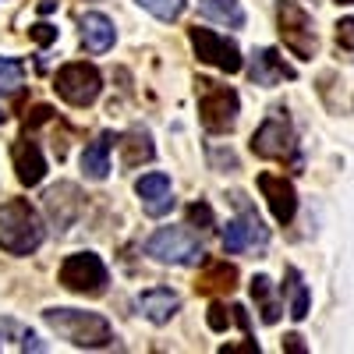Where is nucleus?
I'll return each instance as SVG.
<instances>
[{
    "label": "nucleus",
    "mask_w": 354,
    "mask_h": 354,
    "mask_svg": "<svg viewBox=\"0 0 354 354\" xmlns=\"http://www.w3.org/2000/svg\"><path fill=\"white\" fill-rule=\"evenodd\" d=\"M46 238L39 213L28 198H8L0 205V248L8 255H32Z\"/></svg>",
    "instance_id": "f257e3e1"
},
{
    "label": "nucleus",
    "mask_w": 354,
    "mask_h": 354,
    "mask_svg": "<svg viewBox=\"0 0 354 354\" xmlns=\"http://www.w3.org/2000/svg\"><path fill=\"white\" fill-rule=\"evenodd\" d=\"M43 322L61 333L68 344L75 347H106L113 340V326L100 315V312H78V308H46L43 312Z\"/></svg>",
    "instance_id": "f03ea898"
},
{
    "label": "nucleus",
    "mask_w": 354,
    "mask_h": 354,
    "mask_svg": "<svg viewBox=\"0 0 354 354\" xmlns=\"http://www.w3.org/2000/svg\"><path fill=\"white\" fill-rule=\"evenodd\" d=\"M195 100H198V117H202V128L213 131V135H227L234 124H238V113H241V100L230 85L213 82V78H198L195 82Z\"/></svg>",
    "instance_id": "7ed1b4c3"
},
{
    "label": "nucleus",
    "mask_w": 354,
    "mask_h": 354,
    "mask_svg": "<svg viewBox=\"0 0 354 354\" xmlns=\"http://www.w3.org/2000/svg\"><path fill=\"white\" fill-rule=\"evenodd\" d=\"M277 32L283 39V46L301 57V61H312L315 50H319V36H315V25H312V15L294 4V0H280L277 4Z\"/></svg>",
    "instance_id": "20e7f679"
},
{
    "label": "nucleus",
    "mask_w": 354,
    "mask_h": 354,
    "mask_svg": "<svg viewBox=\"0 0 354 354\" xmlns=\"http://www.w3.org/2000/svg\"><path fill=\"white\" fill-rule=\"evenodd\" d=\"M68 290L75 294H88V298H96V294L106 290L110 283V273H106V262L96 255V252H75L61 262V273H57Z\"/></svg>",
    "instance_id": "39448f33"
},
{
    "label": "nucleus",
    "mask_w": 354,
    "mask_h": 354,
    "mask_svg": "<svg viewBox=\"0 0 354 354\" xmlns=\"http://www.w3.org/2000/svg\"><path fill=\"white\" fill-rule=\"evenodd\" d=\"M53 88H57V96H61L64 103L88 106V103H96V96L103 93V75H100L96 64L71 61V64H64L61 71H57Z\"/></svg>",
    "instance_id": "423d86ee"
},
{
    "label": "nucleus",
    "mask_w": 354,
    "mask_h": 354,
    "mask_svg": "<svg viewBox=\"0 0 354 354\" xmlns=\"http://www.w3.org/2000/svg\"><path fill=\"white\" fill-rule=\"evenodd\" d=\"M145 255H153L156 262H170V266H198L205 252L185 227H160L145 241Z\"/></svg>",
    "instance_id": "0eeeda50"
},
{
    "label": "nucleus",
    "mask_w": 354,
    "mask_h": 354,
    "mask_svg": "<svg viewBox=\"0 0 354 354\" xmlns=\"http://www.w3.org/2000/svg\"><path fill=\"white\" fill-rule=\"evenodd\" d=\"M188 39H192L195 57H198L202 64H209V68H216L223 75H238L245 68V57H241L238 43L220 36V32H213V28H198L195 25L192 32H188Z\"/></svg>",
    "instance_id": "6e6552de"
},
{
    "label": "nucleus",
    "mask_w": 354,
    "mask_h": 354,
    "mask_svg": "<svg viewBox=\"0 0 354 354\" xmlns=\"http://www.w3.org/2000/svg\"><path fill=\"white\" fill-rule=\"evenodd\" d=\"M252 153L262 160H287L294 153V128L283 106H273L270 117L252 135Z\"/></svg>",
    "instance_id": "1a4fd4ad"
},
{
    "label": "nucleus",
    "mask_w": 354,
    "mask_h": 354,
    "mask_svg": "<svg viewBox=\"0 0 354 354\" xmlns=\"http://www.w3.org/2000/svg\"><path fill=\"white\" fill-rule=\"evenodd\" d=\"M255 185L266 198V205H270V213L277 223H290L294 213H298V192H294V185L287 181L283 174H259Z\"/></svg>",
    "instance_id": "9d476101"
},
{
    "label": "nucleus",
    "mask_w": 354,
    "mask_h": 354,
    "mask_svg": "<svg viewBox=\"0 0 354 354\" xmlns=\"http://www.w3.org/2000/svg\"><path fill=\"white\" fill-rule=\"evenodd\" d=\"M266 241H270V230L262 227V220L248 209V205H245V213L238 220H230L227 230H223V252H230V255L255 248V245H266Z\"/></svg>",
    "instance_id": "9b49d317"
},
{
    "label": "nucleus",
    "mask_w": 354,
    "mask_h": 354,
    "mask_svg": "<svg viewBox=\"0 0 354 354\" xmlns=\"http://www.w3.org/2000/svg\"><path fill=\"white\" fill-rule=\"evenodd\" d=\"M135 195L142 198L145 213L149 216H167L174 209V188L167 174H145L135 181Z\"/></svg>",
    "instance_id": "f8f14e48"
},
{
    "label": "nucleus",
    "mask_w": 354,
    "mask_h": 354,
    "mask_svg": "<svg viewBox=\"0 0 354 354\" xmlns=\"http://www.w3.org/2000/svg\"><path fill=\"white\" fill-rule=\"evenodd\" d=\"M248 75H252V82L262 85V88H273V85H280L283 78H287V82L298 78V71H294L277 50H255V53H252V68H248Z\"/></svg>",
    "instance_id": "ddd939ff"
},
{
    "label": "nucleus",
    "mask_w": 354,
    "mask_h": 354,
    "mask_svg": "<svg viewBox=\"0 0 354 354\" xmlns=\"http://www.w3.org/2000/svg\"><path fill=\"white\" fill-rule=\"evenodd\" d=\"M11 156H15V170H18V181H21L25 188H36V185L43 181V174H46V160H43V149H39V145H36L32 138H21V142H15Z\"/></svg>",
    "instance_id": "4468645a"
},
{
    "label": "nucleus",
    "mask_w": 354,
    "mask_h": 354,
    "mask_svg": "<svg viewBox=\"0 0 354 354\" xmlns=\"http://www.w3.org/2000/svg\"><path fill=\"white\" fill-rule=\"evenodd\" d=\"M138 308L142 315L156 322V326H163V322H170L177 315V308H181V298L170 290V287H149V290H142L138 294Z\"/></svg>",
    "instance_id": "2eb2a0df"
},
{
    "label": "nucleus",
    "mask_w": 354,
    "mask_h": 354,
    "mask_svg": "<svg viewBox=\"0 0 354 354\" xmlns=\"http://www.w3.org/2000/svg\"><path fill=\"white\" fill-rule=\"evenodd\" d=\"M117 32H113V21L100 11H85L82 15V46L88 53H106L113 46Z\"/></svg>",
    "instance_id": "dca6fc26"
},
{
    "label": "nucleus",
    "mask_w": 354,
    "mask_h": 354,
    "mask_svg": "<svg viewBox=\"0 0 354 354\" xmlns=\"http://www.w3.org/2000/svg\"><path fill=\"white\" fill-rule=\"evenodd\" d=\"M234 287H238V266L223 259L205 262V270L198 273V283H195L198 294H230Z\"/></svg>",
    "instance_id": "f3484780"
},
{
    "label": "nucleus",
    "mask_w": 354,
    "mask_h": 354,
    "mask_svg": "<svg viewBox=\"0 0 354 354\" xmlns=\"http://www.w3.org/2000/svg\"><path fill=\"white\" fill-rule=\"evenodd\" d=\"M82 170H85L88 181H106V174H110V135L93 138L82 149Z\"/></svg>",
    "instance_id": "a211bd4d"
},
{
    "label": "nucleus",
    "mask_w": 354,
    "mask_h": 354,
    "mask_svg": "<svg viewBox=\"0 0 354 354\" xmlns=\"http://www.w3.org/2000/svg\"><path fill=\"white\" fill-rule=\"evenodd\" d=\"M198 15L216 21V25H227V28H241L245 25L241 0H198Z\"/></svg>",
    "instance_id": "6ab92c4d"
},
{
    "label": "nucleus",
    "mask_w": 354,
    "mask_h": 354,
    "mask_svg": "<svg viewBox=\"0 0 354 354\" xmlns=\"http://www.w3.org/2000/svg\"><path fill=\"white\" fill-rule=\"evenodd\" d=\"M121 149H124V167H138V163H149L156 156V145L149 138V131H142V128H131L121 142Z\"/></svg>",
    "instance_id": "aec40b11"
},
{
    "label": "nucleus",
    "mask_w": 354,
    "mask_h": 354,
    "mask_svg": "<svg viewBox=\"0 0 354 354\" xmlns=\"http://www.w3.org/2000/svg\"><path fill=\"white\" fill-rule=\"evenodd\" d=\"M252 298L259 301V312H262V322H266V326H273V322L280 319V312H283V305L277 301V294H273V280L259 273V277L252 280Z\"/></svg>",
    "instance_id": "412c9836"
},
{
    "label": "nucleus",
    "mask_w": 354,
    "mask_h": 354,
    "mask_svg": "<svg viewBox=\"0 0 354 354\" xmlns=\"http://www.w3.org/2000/svg\"><path fill=\"white\" fill-rule=\"evenodd\" d=\"M25 82V64L15 57H0V96H15Z\"/></svg>",
    "instance_id": "4be33fe9"
},
{
    "label": "nucleus",
    "mask_w": 354,
    "mask_h": 354,
    "mask_svg": "<svg viewBox=\"0 0 354 354\" xmlns=\"http://www.w3.org/2000/svg\"><path fill=\"white\" fill-rule=\"evenodd\" d=\"M287 290H290V319H305L308 315V287L301 283L298 270H287Z\"/></svg>",
    "instance_id": "5701e85b"
},
{
    "label": "nucleus",
    "mask_w": 354,
    "mask_h": 354,
    "mask_svg": "<svg viewBox=\"0 0 354 354\" xmlns=\"http://www.w3.org/2000/svg\"><path fill=\"white\" fill-rule=\"evenodd\" d=\"M138 4L149 11L153 18H160V21H177L188 0H138Z\"/></svg>",
    "instance_id": "b1692460"
},
{
    "label": "nucleus",
    "mask_w": 354,
    "mask_h": 354,
    "mask_svg": "<svg viewBox=\"0 0 354 354\" xmlns=\"http://www.w3.org/2000/svg\"><path fill=\"white\" fill-rule=\"evenodd\" d=\"M188 223H192L195 230H213V227H216L213 205H209V202H192V205H188Z\"/></svg>",
    "instance_id": "393cba45"
},
{
    "label": "nucleus",
    "mask_w": 354,
    "mask_h": 354,
    "mask_svg": "<svg viewBox=\"0 0 354 354\" xmlns=\"http://www.w3.org/2000/svg\"><path fill=\"white\" fill-rule=\"evenodd\" d=\"M230 319H234V305H230V308L213 305V308H209V315H205V322H209V330H216V333H223V330L230 326Z\"/></svg>",
    "instance_id": "a878e982"
},
{
    "label": "nucleus",
    "mask_w": 354,
    "mask_h": 354,
    "mask_svg": "<svg viewBox=\"0 0 354 354\" xmlns=\"http://www.w3.org/2000/svg\"><path fill=\"white\" fill-rule=\"evenodd\" d=\"M337 50H344V53L354 50V18H344L337 25Z\"/></svg>",
    "instance_id": "bb28decb"
},
{
    "label": "nucleus",
    "mask_w": 354,
    "mask_h": 354,
    "mask_svg": "<svg viewBox=\"0 0 354 354\" xmlns=\"http://www.w3.org/2000/svg\"><path fill=\"white\" fill-rule=\"evenodd\" d=\"M50 117H53V110L39 103V106H32V110L25 113V128H39V124H46V121H50Z\"/></svg>",
    "instance_id": "cd10ccee"
},
{
    "label": "nucleus",
    "mask_w": 354,
    "mask_h": 354,
    "mask_svg": "<svg viewBox=\"0 0 354 354\" xmlns=\"http://www.w3.org/2000/svg\"><path fill=\"white\" fill-rule=\"evenodd\" d=\"M28 36H32L39 46H46V43H53V39H57V28H53V25H46V21H39V25L28 28Z\"/></svg>",
    "instance_id": "c85d7f7f"
},
{
    "label": "nucleus",
    "mask_w": 354,
    "mask_h": 354,
    "mask_svg": "<svg viewBox=\"0 0 354 354\" xmlns=\"http://www.w3.org/2000/svg\"><path fill=\"white\" fill-rule=\"evenodd\" d=\"M283 351H290V354H305L308 347L301 344V337H298V333H290V337H283Z\"/></svg>",
    "instance_id": "c756f323"
},
{
    "label": "nucleus",
    "mask_w": 354,
    "mask_h": 354,
    "mask_svg": "<svg viewBox=\"0 0 354 354\" xmlns=\"http://www.w3.org/2000/svg\"><path fill=\"white\" fill-rule=\"evenodd\" d=\"M234 322L245 330V337H252V322H248V312H245L241 305H234Z\"/></svg>",
    "instance_id": "7c9ffc66"
},
{
    "label": "nucleus",
    "mask_w": 354,
    "mask_h": 354,
    "mask_svg": "<svg viewBox=\"0 0 354 354\" xmlns=\"http://www.w3.org/2000/svg\"><path fill=\"white\" fill-rule=\"evenodd\" d=\"M53 8H57V0H43V4H39V11H43V15H50Z\"/></svg>",
    "instance_id": "2f4dec72"
},
{
    "label": "nucleus",
    "mask_w": 354,
    "mask_h": 354,
    "mask_svg": "<svg viewBox=\"0 0 354 354\" xmlns=\"http://www.w3.org/2000/svg\"><path fill=\"white\" fill-rule=\"evenodd\" d=\"M337 4H354V0H337Z\"/></svg>",
    "instance_id": "473e14b6"
},
{
    "label": "nucleus",
    "mask_w": 354,
    "mask_h": 354,
    "mask_svg": "<svg viewBox=\"0 0 354 354\" xmlns=\"http://www.w3.org/2000/svg\"><path fill=\"white\" fill-rule=\"evenodd\" d=\"M0 124H4V110H0Z\"/></svg>",
    "instance_id": "72a5a7b5"
}]
</instances>
